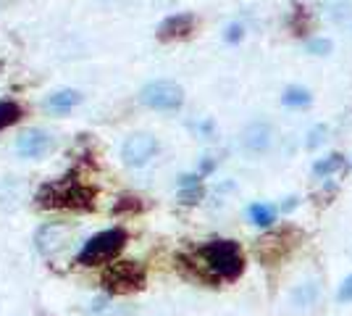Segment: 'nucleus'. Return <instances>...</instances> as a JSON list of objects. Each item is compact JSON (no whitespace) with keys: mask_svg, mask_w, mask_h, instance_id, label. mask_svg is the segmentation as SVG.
Wrapping results in <instances>:
<instances>
[{"mask_svg":"<svg viewBox=\"0 0 352 316\" xmlns=\"http://www.w3.org/2000/svg\"><path fill=\"white\" fill-rule=\"evenodd\" d=\"M53 148V137L43 129H24L16 137V153L24 158H40Z\"/></svg>","mask_w":352,"mask_h":316,"instance_id":"9","label":"nucleus"},{"mask_svg":"<svg viewBox=\"0 0 352 316\" xmlns=\"http://www.w3.org/2000/svg\"><path fill=\"white\" fill-rule=\"evenodd\" d=\"M158 153V140L153 135H132L121 145V158L126 166H145Z\"/></svg>","mask_w":352,"mask_h":316,"instance_id":"7","label":"nucleus"},{"mask_svg":"<svg viewBox=\"0 0 352 316\" xmlns=\"http://www.w3.org/2000/svg\"><path fill=\"white\" fill-rule=\"evenodd\" d=\"M302 240V235H300V229H294V227H284V229H276V232H268L265 238L258 240L255 245V253L261 261H265L268 266L271 264H279L284 258L289 256L294 251V245Z\"/></svg>","mask_w":352,"mask_h":316,"instance_id":"5","label":"nucleus"},{"mask_svg":"<svg viewBox=\"0 0 352 316\" xmlns=\"http://www.w3.org/2000/svg\"><path fill=\"white\" fill-rule=\"evenodd\" d=\"M24 116V108L16 103V101H0V132L8 129L11 124Z\"/></svg>","mask_w":352,"mask_h":316,"instance_id":"16","label":"nucleus"},{"mask_svg":"<svg viewBox=\"0 0 352 316\" xmlns=\"http://www.w3.org/2000/svg\"><path fill=\"white\" fill-rule=\"evenodd\" d=\"M79 103H82V95H79L76 90H58L47 98V103L45 105H47L53 114H69V111L76 108Z\"/></svg>","mask_w":352,"mask_h":316,"instance_id":"11","label":"nucleus"},{"mask_svg":"<svg viewBox=\"0 0 352 316\" xmlns=\"http://www.w3.org/2000/svg\"><path fill=\"white\" fill-rule=\"evenodd\" d=\"M195 261H200L197 277L210 282H234L245 271V256L234 240H210L195 253Z\"/></svg>","mask_w":352,"mask_h":316,"instance_id":"1","label":"nucleus"},{"mask_svg":"<svg viewBox=\"0 0 352 316\" xmlns=\"http://www.w3.org/2000/svg\"><path fill=\"white\" fill-rule=\"evenodd\" d=\"M34 203L40 209H72V211H89L95 209V190L85 182L69 177H60L43 185L34 196Z\"/></svg>","mask_w":352,"mask_h":316,"instance_id":"2","label":"nucleus"},{"mask_svg":"<svg viewBox=\"0 0 352 316\" xmlns=\"http://www.w3.org/2000/svg\"><path fill=\"white\" fill-rule=\"evenodd\" d=\"M281 103L289 108H305L313 103V95L305 87H287V92L281 95Z\"/></svg>","mask_w":352,"mask_h":316,"instance_id":"17","label":"nucleus"},{"mask_svg":"<svg viewBox=\"0 0 352 316\" xmlns=\"http://www.w3.org/2000/svg\"><path fill=\"white\" fill-rule=\"evenodd\" d=\"M248 213H250V222L258 227H271L276 222V209L268 206V203H252L248 209Z\"/></svg>","mask_w":352,"mask_h":316,"instance_id":"15","label":"nucleus"},{"mask_svg":"<svg viewBox=\"0 0 352 316\" xmlns=\"http://www.w3.org/2000/svg\"><path fill=\"white\" fill-rule=\"evenodd\" d=\"M195 16L192 14H174L168 16V19H163L161 24H158V32H155V37L161 40V43H174V40H187L192 32H195Z\"/></svg>","mask_w":352,"mask_h":316,"instance_id":"8","label":"nucleus"},{"mask_svg":"<svg viewBox=\"0 0 352 316\" xmlns=\"http://www.w3.org/2000/svg\"><path fill=\"white\" fill-rule=\"evenodd\" d=\"M289 30H292L297 37L308 34V32H310V14H308V8H302V6H294L292 19H289Z\"/></svg>","mask_w":352,"mask_h":316,"instance_id":"18","label":"nucleus"},{"mask_svg":"<svg viewBox=\"0 0 352 316\" xmlns=\"http://www.w3.org/2000/svg\"><path fill=\"white\" fill-rule=\"evenodd\" d=\"M147 282V271L140 261H113L100 277V285L111 295H129L142 290Z\"/></svg>","mask_w":352,"mask_h":316,"instance_id":"4","label":"nucleus"},{"mask_svg":"<svg viewBox=\"0 0 352 316\" xmlns=\"http://www.w3.org/2000/svg\"><path fill=\"white\" fill-rule=\"evenodd\" d=\"M140 101L147 108H155V111H176V108H182V103H184V90L176 82L158 79V82H150V85L142 87Z\"/></svg>","mask_w":352,"mask_h":316,"instance_id":"6","label":"nucleus"},{"mask_svg":"<svg viewBox=\"0 0 352 316\" xmlns=\"http://www.w3.org/2000/svg\"><path fill=\"white\" fill-rule=\"evenodd\" d=\"M242 145H245V151H250V153L268 151V145H271V127L263 124V121L250 124L248 129L242 132Z\"/></svg>","mask_w":352,"mask_h":316,"instance_id":"10","label":"nucleus"},{"mask_svg":"<svg viewBox=\"0 0 352 316\" xmlns=\"http://www.w3.org/2000/svg\"><path fill=\"white\" fill-rule=\"evenodd\" d=\"M347 169V161H344V156H339V153H331L329 158H323V161H316L313 166V174L316 177H331V174H337V171H344Z\"/></svg>","mask_w":352,"mask_h":316,"instance_id":"14","label":"nucleus"},{"mask_svg":"<svg viewBox=\"0 0 352 316\" xmlns=\"http://www.w3.org/2000/svg\"><path fill=\"white\" fill-rule=\"evenodd\" d=\"M145 209V203L140 200V198L134 196H121L118 198V203L113 206V213H137V211Z\"/></svg>","mask_w":352,"mask_h":316,"instance_id":"19","label":"nucleus"},{"mask_svg":"<svg viewBox=\"0 0 352 316\" xmlns=\"http://www.w3.org/2000/svg\"><path fill=\"white\" fill-rule=\"evenodd\" d=\"M60 242H63V229L60 227L47 224L37 232V248H40V253H45V256H50Z\"/></svg>","mask_w":352,"mask_h":316,"instance_id":"12","label":"nucleus"},{"mask_svg":"<svg viewBox=\"0 0 352 316\" xmlns=\"http://www.w3.org/2000/svg\"><path fill=\"white\" fill-rule=\"evenodd\" d=\"M337 301L339 303H352V274H350V277H344V282L339 285Z\"/></svg>","mask_w":352,"mask_h":316,"instance_id":"22","label":"nucleus"},{"mask_svg":"<svg viewBox=\"0 0 352 316\" xmlns=\"http://www.w3.org/2000/svg\"><path fill=\"white\" fill-rule=\"evenodd\" d=\"M203 177L200 174H192V177H182V190H179V198H182V203H197L200 198H203Z\"/></svg>","mask_w":352,"mask_h":316,"instance_id":"13","label":"nucleus"},{"mask_svg":"<svg viewBox=\"0 0 352 316\" xmlns=\"http://www.w3.org/2000/svg\"><path fill=\"white\" fill-rule=\"evenodd\" d=\"M326 132H329V129H326V124H316V127H313V129H310V140H308V148H316V145H321L323 140H326Z\"/></svg>","mask_w":352,"mask_h":316,"instance_id":"21","label":"nucleus"},{"mask_svg":"<svg viewBox=\"0 0 352 316\" xmlns=\"http://www.w3.org/2000/svg\"><path fill=\"white\" fill-rule=\"evenodd\" d=\"M126 240H129V235H126V229H121V227L103 229V232L92 235V238L82 245V251H79V256H76V264H79V266H100V264H108L111 258H116L118 253H121V248L126 245Z\"/></svg>","mask_w":352,"mask_h":316,"instance_id":"3","label":"nucleus"},{"mask_svg":"<svg viewBox=\"0 0 352 316\" xmlns=\"http://www.w3.org/2000/svg\"><path fill=\"white\" fill-rule=\"evenodd\" d=\"M331 40H310L308 43V53H313V56H326V53H331Z\"/></svg>","mask_w":352,"mask_h":316,"instance_id":"20","label":"nucleus"},{"mask_svg":"<svg viewBox=\"0 0 352 316\" xmlns=\"http://www.w3.org/2000/svg\"><path fill=\"white\" fill-rule=\"evenodd\" d=\"M226 43H239L242 37H245V27L242 24H229V30H226Z\"/></svg>","mask_w":352,"mask_h":316,"instance_id":"23","label":"nucleus"}]
</instances>
